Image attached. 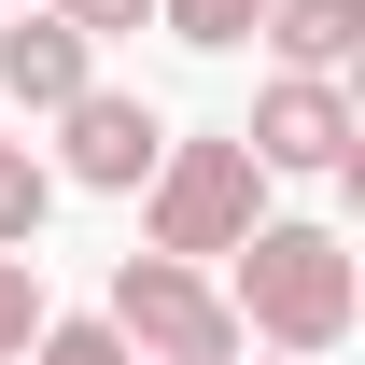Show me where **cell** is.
I'll list each match as a JSON object with an SVG mask.
<instances>
[{
	"mask_svg": "<svg viewBox=\"0 0 365 365\" xmlns=\"http://www.w3.org/2000/svg\"><path fill=\"white\" fill-rule=\"evenodd\" d=\"M225 309H239V337H267V351H337L351 337V309H365V281H351V239L337 225H253L225 253Z\"/></svg>",
	"mask_w": 365,
	"mask_h": 365,
	"instance_id": "obj_1",
	"label": "cell"
},
{
	"mask_svg": "<svg viewBox=\"0 0 365 365\" xmlns=\"http://www.w3.org/2000/svg\"><path fill=\"white\" fill-rule=\"evenodd\" d=\"M253 225H267V169L239 155V127L155 155V253H169V267H211V253H239Z\"/></svg>",
	"mask_w": 365,
	"mask_h": 365,
	"instance_id": "obj_2",
	"label": "cell"
},
{
	"mask_svg": "<svg viewBox=\"0 0 365 365\" xmlns=\"http://www.w3.org/2000/svg\"><path fill=\"white\" fill-rule=\"evenodd\" d=\"M98 323H113L127 351H155V365H239V309H225V281H211V267H169V253H127Z\"/></svg>",
	"mask_w": 365,
	"mask_h": 365,
	"instance_id": "obj_3",
	"label": "cell"
},
{
	"mask_svg": "<svg viewBox=\"0 0 365 365\" xmlns=\"http://www.w3.org/2000/svg\"><path fill=\"white\" fill-rule=\"evenodd\" d=\"M351 98L323 85V71H281L267 98H253V127H239V155H253V169H295V182H323V169H351Z\"/></svg>",
	"mask_w": 365,
	"mask_h": 365,
	"instance_id": "obj_4",
	"label": "cell"
},
{
	"mask_svg": "<svg viewBox=\"0 0 365 365\" xmlns=\"http://www.w3.org/2000/svg\"><path fill=\"white\" fill-rule=\"evenodd\" d=\"M155 155H169V127H155V98H127V85H85L71 113H56V169L98 182V197L155 182Z\"/></svg>",
	"mask_w": 365,
	"mask_h": 365,
	"instance_id": "obj_5",
	"label": "cell"
},
{
	"mask_svg": "<svg viewBox=\"0 0 365 365\" xmlns=\"http://www.w3.org/2000/svg\"><path fill=\"white\" fill-rule=\"evenodd\" d=\"M85 85H98L85 29H56V14H14V29H0V98H14V113H71Z\"/></svg>",
	"mask_w": 365,
	"mask_h": 365,
	"instance_id": "obj_6",
	"label": "cell"
},
{
	"mask_svg": "<svg viewBox=\"0 0 365 365\" xmlns=\"http://www.w3.org/2000/svg\"><path fill=\"white\" fill-rule=\"evenodd\" d=\"M253 29H267V56H281V71H323V85H337V71L365 56V0H267Z\"/></svg>",
	"mask_w": 365,
	"mask_h": 365,
	"instance_id": "obj_7",
	"label": "cell"
},
{
	"mask_svg": "<svg viewBox=\"0 0 365 365\" xmlns=\"http://www.w3.org/2000/svg\"><path fill=\"white\" fill-rule=\"evenodd\" d=\"M43 211H56V169L29 155V140H0V253H29V239H43Z\"/></svg>",
	"mask_w": 365,
	"mask_h": 365,
	"instance_id": "obj_8",
	"label": "cell"
},
{
	"mask_svg": "<svg viewBox=\"0 0 365 365\" xmlns=\"http://www.w3.org/2000/svg\"><path fill=\"white\" fill-rule=\"evenodd\" d=\"M253 14H267V0H155V29H169V43H197V56L253 43Z\"/></svg>",
	"mask_w": 365,
	"mask_h": 365,
	"instance_id": "obj_9",
	"label": "cell"
},
{
	"mask_svg": "<svg viewBox=\"0 0 365 365\" xmlns=\"http://www.w3.org/2000/svg\"><path fill=\"white\" fill-rule=\"evenodd\" d=\"M29 365H140V351L113 337V323H43V337H29Z\"/></svg>",
	"mask_w": 365,
	"mask_h": 365,
	"instance_id": "obj_10",
	"label": "cell"
},
{
	"mask_svg": "<svg viewBox=\"0 0 365 365\" xmlns=\"http://www.w3.org/2000/svg\"><path fill=\"white\" fill-rule=\"evenodd\" d=\"M29 337H43V267L0 253V351H29Z\"/></svg>",
	"mask_w": 365,
	"mask_h": 365,
	"instance_id": "obj_11",
	"label": "cell"
},
{
	"mask_svg": "<svg viewBox=\"0 0 365 365\" xmlns=\"http://www.w3.org/2000/svg\"><path fill=\"white\" fill-rule=\"evenodd\" d=\"M140 14H155V0H56V29H85V43H127Z\"/></svg>",
	"mask_w": 365,
	"mask_h": 365,
	"instance_id": "obj_12",
	"label": "cell"
},
{
	"mask_svg": "<svg viewBox=\"0 0 365 365\" xmlns=\"http://www.w3.org/2000/svg\"><path fill=\"white\" fill-rule=\"evenodd\" d=\"M281 365H309V351H281Z\"/></svg>",
	"mask_w": 365,
	"mask_h": 365,
	"instance_id": "obj_13",
	"label": "cell"
}]
</instances>
